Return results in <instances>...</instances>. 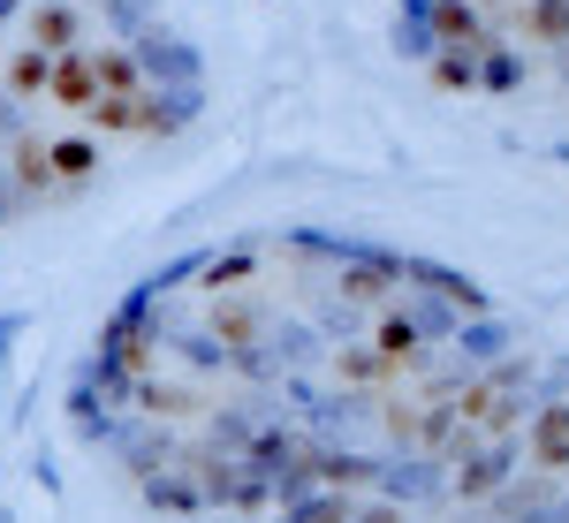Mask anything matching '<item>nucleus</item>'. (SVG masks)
<instances>
[{
  "mask_svg": "<svg viewBox=\"0 0 569 523\" xmlns=\"http://www.w3.org/2000/svg\"><path fill=\"white\" fill-rule=\"evenodd\" d=\"M198 114V53L152 0H0V220L84 198Z\"/></svg>",
  "mask_w": 569,
  "mask_h": 523,
  "instance_id": "2",
  "label": "nucleus"
},
{
  "mask_svg": "<svg viewBox=\"0 0 569 523\" xmlns=\"http://www.w3.org/2000/svg\"><path fill=\"white\" fill-rule=\"evenodd\" d=\"M517 364V326L456 265L243 235L114 311L77 418L160 509H297L433 463Z\"/></svg>",
  "mask_w": 569,
  "mask_h": 523,
  "instance_id": "1",
  "label": "nucleus"
}]
</instances>
